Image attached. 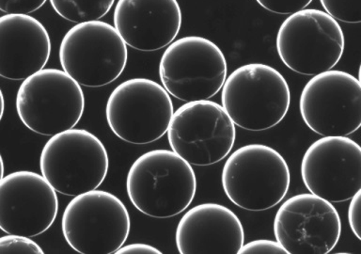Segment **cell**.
Wrapping results in <instances>:
<instances>
[{"mask_svg":"<svg viewBox=\"0 0 361 254\" xmlns=\"http://www.w3.org/2000/svg\"><path fill=\"white\" fill-rule=\"evenodd\" d=\"M130 202L140 213L169 219L186 210L197 193V177L190 164L169 150L140 155L126 179Z\"/></svg>","mask_w":361,"mask_h":254,"instance_id":"1","label":"cell"},{"mask_svg":"<svg viewBox=\"0 0 361 254\" xmlns=\"http://www.w3.org/2000/svg\"><path fill=\"white\" fill-rule=\"evenodd\" d=\"M175 241L180 254H237L244 245L245 231L230 208L205 202L183 214Z\"/></svg>","mask_w":361,"mask_h":254,"instance_id":"17","label":"cell"},{"mask_svg":"<svg viewBox=\"0 0 361 254\" xmlns=\"http://www.w3.org/2000/svg\"><path fill=\"white\" fill-rule=\"evenodd\" d=\"M131 220L126 206L110 192L94 190L75 196L62 214V234L81 254H112L128 238Z\"/></svg>","mask_w":361,"mask_h":254,"instance_id":"6","label":"cell"},{"mask_svg":"<svg viewBox=\"0 0 361 254\" xmlns=\"http://www.w3.org/2000/svg\"><path fill=\"white\" fill-rule=\"evenodd\" d=\"M224 54L214 42L199 36L183 37L168 45L159 76L169 95L183 102L209 100L227 78Z\"/></svg>","mask_w":361,"mask_h":254,"instance_id":"9","label":"cell"},{"mask_svg":"<svg viewBox=\"0 0 361 254\" xmlns=\"http://www.w3.org/2000/svg\"><path fill=\"white\" fill-rule=\"evenodd\" d=\"M55 189L41 174L13 172L0 181V230L27 237L45 233L58 216Z\"/></svg>","mask_w":361,"mask_h":254,"instance_id":"15","label":"cell"},{"mask_svg":"<svg viewBox=\"0 0 361 254\" xmlns=\"http://www.w3.org/2000/svg\"><path fill=\"white\" fill-rule=\"evenodd\" d=\"M118 254H161L158 248L143 243H133L127 246H121L117 250Z\"/></svg>","mask_w":361,"mask_h":254,"instance_id":"26","label":"cell"},{"mask_svg":"<svg viewBox=\"0 0 361 254\" xmlns=\"http://www.w3.org/2000/svg\"><path fill=\"white\" fill-rule=\"evenodd\" d=\"M173 103L165 87L148 78H132L116 87L106 118L116 137L131 144L154 143L168 132Z\"/></svg>","mask_w":361,"mask_h":254,"instance_id":"10","label":"cell"},{"mask_svg":"<svg viewBox=\"0 0 361 254\" xmlns=\"http://www.w3.org/2000/svg\"><path fill=\"white\" fill-rule=\"evenodd\" d=\"M127 61V45L117 30L99 20L75 25L59 47L62 69L80 86L112 83L126 69Z\"/></svg>","mask_w":361,"mask_h":254,"instance_id":"8","label":"cell"},{"mask_svg":"<svg viewBox=\"0 0 361 254\" xmlns=\"http://www.w3.org/2000/svg\"><path fill=\"white\" fill-rule=\"evenodd\" d=\"M115 0H50L54 11L73 23L97 21L106 16Z\"/></svg>","mask_w":361,"mask_h":254,"instance_id":"19","label":"cell"},{"mask_svg":"<svg viewBox=\"0 0 361 254\" xmlns=\"http://www.w3.org/2000/svg\"><path fill=\"white\" fill-rule=\"evenodd\" d=\"M344 45L337 20L315 8L290 14L276 35L279 59L290 70L304 75L332 70L343 56Z\"/></svg>","mask_w":361,"mask_h":254,"instance_id":"7","label":"cell"},{"mask_svg":"<svg viewBox=\"0 0 361 254\" xmlns=\"http://www.w3.org/2000/svg\"><path fill=\"white\" fill-rule=\"evenodd\" d=\"M106 147L92 133L72 128L54 135L39 157L42 176L51 186L66 196L94 190L109 171Z\"/></svg>","mask_w":361,"mask_h":254,"instance_id":"4","label":"cell"},{"mask_svg":"<svg viewBox=\"0 0 361 254\" xmlns=\"http://www.w3.org/2000/svg\"><path fill=\"white\" fill-rule=\"evenodd\" d=\"M4 109H5L4 96H3L2 90H1V89H0V121H1L3 114H4Z\"/></svg>","mask_w":361,"mask_h":254,"instance_id":"27","label":"cell"},{"mask_svg":"<svg viewBox=\"0 0 361 254\" xmlns=\"http://www.w3.org/2000/svg\"><path fill=\"white\" fill-rule=\"evenodd\" d=\"M360 196L361 190L351 198L348 208V222L350 228L353 234L357 237L358 240L361 239L360 236Z\"/></svg>","mask_w":361,"mask_h":254,"instance_id":"25","label":"cell"},{"mask_svg":"<svg viewBox=\"0 0 361 254\" xmlns=\"http://www.w3.org/2000/svg\"><path fill=\"white\" fill-rule=\"evenodd\" d=\"M221 102L235 126L264 131L278 126L287 115L290 87L283 75L269 65H243L226 78Z\"/></svg>","mask_w":361,"mask_h":254,"instance_id":"2","label":"cell"},{"mask_svg":"<svg viewBox=\"0 0 361 254\" xmlns=\"http://www.w3.org/2000/svg\"><path fill=\"white\" fill-rule=\"evenodd\" d=\"M299 109L316 134L347 137L361 126L360 81L343 71L318 73L302 90Z\"/></svg>","mask_w":361,"mask_h":254,"instance_id":"12","label":"cell"},{"mask_svg":"<svg viewBox=\"0 0 361 254\" xmlns=\"http://www.w3.org/2000/svg\"><path fill=\"white\" fill-rule=\"evenodd\" d=\"M228 199L247 211L261 212L278 205L289 190V166L276 150L248 144L228 157L221 174Z\"/></svg>","mask_w":361,"mask_h":254,"instance_id":"3","label":"cell"},{"mask_svg":"<svg viewBox=\"0 0 361 254\" xmlns=\"http://www.w3.org/2000/svg\"><path fill=\"white\" fill-rule=\"evenodd\" d=\"M238 254H288L287 251L274 240H253L244 244Z\"/></svg>","mask_w":361,"mask_h":254,"instance_id":"24","label":"cell"},{"mask_svg":"<svg viewBox=\"0 0 361 254\" xmlns=\"http://www.w3.org/2000/svg\"><path fill=\"white\" fill-rule=\"evenodd\" d=\"M172 151L193 166H211L227 157L235 143V124L210 100L188 102L172 115L168 129Z\"/></svg>","mask_w":361,"mask_h":254,"instance_id":"11","label":"cell"},{"mask_svg":"<svg viewBox=\"0 0 361 254\" xmlns=\"http://www.w3.org/2000/svg\"><path fill=\"white\" fill-rule=\"evenodd\" d=\"M113 21L126 45L154 52L176 38L182 11L177 0H118Z\"/></svg>","mask_w":361,"mask_h":254,"instance_id":"16","label":"cell"},{"mask_svg":"<svg viewBox=\"0 0 361 254\" xmlns=\"http://www.w3.org/2000/svg\"><path fill=\"white\" fill-rule=\"evenodd\" d=\"M262 8L276 14H293L304 10L312 0H256Z\"/></svg>","mask_w":361,"mask_h":254,"instance_id":"22","label":"cell"},{"mask_svg":"<svg viewBox=\"0 0 361 254\" xmlns=\"http://www.w3.org/2000/svg\"><path fill=\"white\" fill-rule=\"evenodd\" d=\"M276 242L289 254H327L341 234V220L331 202L312 193L290 197L274 219Z\"/></svg>","mask_w":361,"mask_h":254,"instance_id":"13","label":"cell"},{"mask_svg":"<svg viewBox=\"0 0 361 254\" xmlns=\"http://www.w3.org/2000/svg\"><path fill=\"white\" fill-rule=\"evenodd\" d=\"M16 110L27 128L52 137L73 128L81 120L84 92L64 71L44 68L23 81L16 95Z\"/></svg>","mask_w":361,"mask_h":254,"instance_id":"5","label":"cell"},{"mask_svg":"<svg viewBox=\"0 0 361 254\" xmlns=\"http://www.w3.org/2000/svg\"><path fill=\"white\" fill-rule=\"evenodd\" d=\"M4 177V162H3L2 155H0V181Z\"/></svg>","mask_w":361,"mask_h":254,"instance_id":"28","label":"cell"},{"mask_svg":"<svg viewBox=\"0 0 361 254\" xmlns=\"http://www.w3.org/2000/svg\"><path fill=\"white\" fill-rule=\"evenodd\" d=\"M38 243L30 237L8 234L0 237V254H44Z\"/></svg>","mask_w":361,"mask_h":254,"instance_id":"21","label":"cell"},{"mask_svg":"<svg viewBox=\"0 0 361 254\" xmlns=\"http://www.w3.org/2000/svg\"><path fill=\"white\" fill-rule=\"evenodd\" d=\"M301 177L310 193L343 202L361 189V148L347 137H323L307 148Z\"/></svg>","mask_w":361,"mask_h":254,"instance_id":"14","label":"cell"},{"mask_svg":"<svg viewBox=\"0 0 361 254\" xmlns=\"http://www.w3.org/2000/svg\"><path fill=\"white\" fill-rule=\"evenodd\" d=\"M47 28L27 14L0 17V76L25 80L44 69L50 58Z\"/></svg>","mask_w":361,"mask_h":254,"instance_id":"18","label":"cell"},{"mask_svg":"<svg viewBox=\"0 0 361 254\" xmlns=\"http://www.w3.org/2000/svg\"><path fill=\"white\" fill-rule=\"evenodd\" d=\"M324 11L335 20L349 24L361 22V0H320Z\"/></svg>","mask_w":361,"mask_h":254,"instance_id":"20","label":"cell"},{"mask_svg":"<svg viewBox=\"0 0 361 254\" xmlns=\"http://www.w3.org/2000/svg\"><path fill=\"white\" fill-rule=\"evenodd\" d=\"M45 2L47 0H0V11L7 14H30Z\"/></svg>","mask_w":361,"mask_h":254,"instance_id":"23","label":"cell"}]
</instances>
